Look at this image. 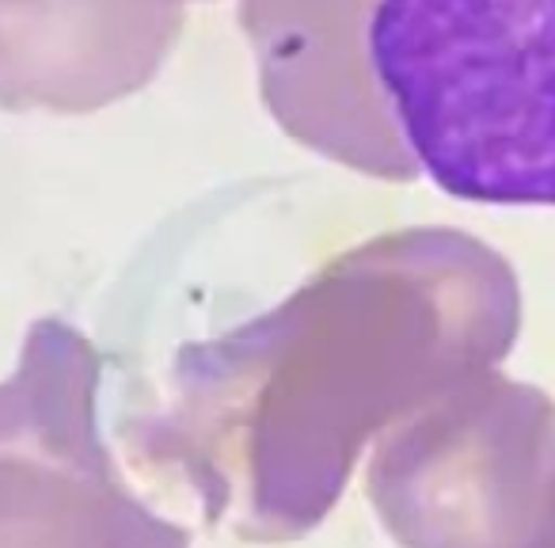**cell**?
I'll return each instance as SVG.
<instances>
[{"label": "cell", "instance_id": "1", "mask_svg": "<svg viewBox=\"0 0 555 548\" xmlns=\"http://www.w3.org/2000/svg\"><path fill=\"white\" fill-rule=\"evenodd\" d=\"M365 50L441 191L555 206V0H377Z\"/></svg>", "mask_w": 555, "mask_h": 548}, {"label": "cell", "instance_id": "2", "mask_svg": "<svg viewBox=\"0 0 555 548\" xmlns=\"http://www.w3.org/2000/svg\"><path fill=\"white\" fill-rule=\"evenodd\" d=\"M365 492L403 548H555V408L506 381L385 431Z\"/></svg>", "mask_w": 555, "mask_h": 548}, {"label": "cell", "instance_id": "3", "mask_svg": "<svg viewBox=\"0 0 555 548\" xmlns=\"http://www.w3.org/2000/svg\"><path fill=\"white\" fill-rule=\"evenodd\" d=\"M100 362L39 328L0 385V548H191L122 484L95 423Z\"/></svg>", "mask_w": 555, "mask_h": 548}]
</instances>
